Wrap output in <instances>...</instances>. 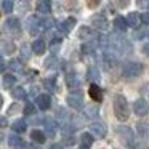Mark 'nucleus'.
Listing matches in <instances>:
<instances>
[{
  "label": "nucleus",
  "instance_id": "nucleus-1",
  "mask_svg": "<svg viewBox=\"0 0 149 149\" xmlns=\"http://www.w3.org/2000/svg\"><path fill=\"white\" fill-rule=\"evenodd\" d=\"M114 114H116V117L120 120V122H125V120H128L130 117V106H128V101H127L125 95L122 93H116L114 95Z\"/></svg>",
  "mask_w": 149,
  "mask_h": 149
},
{
  "label": "nucleus",
  "instance_id": "nucleus-2",
  "mask_svg": "<svg viewBox=\"0 0 149 149\" xmlns=\"http://www.w3.org/2000/svg\"><path fill=\"white\" fill-rule=\"evenodd\" d=\"M144 71V66L141 63H136V61H130L125 63L122 68V75L123 77H138V75L143 74Z\"/></svg>",
  "mask_w": 149,
  "mask_h": 149
},
{
  "label": "nucleus",
  "instance_id": "nucleus-3",
  "mask_svg": "<svg viewBox=\"0 0 149 149\" xmlns=\"http://www.w3.org/2000/svg\"><path fill=\"white\" fill-rule=\"evenodd\" d=\"M116 133L120 136V139H122L127 146L132 148V146L135 144V133H133L132 128H128V127H125V125H119V127H116Z\"/></svg>",
  "mask_w": 149,
  "mask_h": 149
},
{
  "label": "nucleus",
  "instance_id": "nucleus-4",
  "mask_svg": "<svg viewBox=\"0 0 149 149\" xmlns=\"http://www.w3.org/2000/svg\"><path fill=\"white\" fill-rule=\"evenodd\" d=\"M66 101H68V104L72 109H82V107H84V98H82L80 90H72V93L68 95Z\"/></svg>",
  "mask_w": 149,
  "mask_h": 149
},
{
  "label": "nucleus",
  "instance_id": "nucleus-5",
  "mask_svg": "<svg viewBox=\"0 0 149 149\" xmlns=\"http://www.w3.org/2000/svg\"><path fill=\"white\" fill-rule=\"evenodd\" d=\"M133 112H135L138 117H144L146 114L149 112L148 100H144V98H138V100H135V103H133Z\"/></svg>",
  "mask_w": 149,
  "mask_h": 149
},
{
  "label": "nucleus",
  "instance_id": "nucleus-6",
  "mask_svg": "<svg viewBox=\"0 0 149 149\" xmlns=\"http://www.w3.org/2000/svg\"><path fill=\"white\" fill-rule=\"evenodd\" d=\"M90 133L95 136H98V138H104L107 133V127L104 122H101V120H95L93 123H90Z\"/></svg>",
  "mask_w": 149,
  "mask_h": 149
},
{
  "label": "nucleus",
  "instance_id": "nucleus-7",
  "mask_svg": "<svg viewBox=\"0 0 149 149\" xmlns=\"http://www.w3.org/2000/svg\"><path fill=\"white\" fill-rule=\"evenodd\" d=\"M36 106L42 111H47L52 106V96L48 93H40L36 96Z\"/></svg>",
  "mask_w": 149,
  "mask_h": 149
},
{
  "label": "nucleus",
  "instance_id": "nucleus-8",
  "mask_svg": "<svg viewBox=\"0 0 149 149\" xmlns=\"http://www.w3.org/2000/svg\"><path fill=\"white\" fill-rule=\"evenodd\" d=\"M88 95H90V98L93 101H96V103H101L103 98H104V91H103V88H101L98 84H91L90 85V88H88Z\"/></svg>",
  "mask_w": 149,
  "mask_h": 149
},
{
  "label": "nucleus",
  "instance_id": "nucleus-9",
  "mask_svg": "<svg viewBox=\"0 0 149 149\" xmlns=\"http://www.w3.org/2000/svg\"><path fill=\"white\" fill-rule=\"evenodd\" d=\"M7 144H8L10 149H19L21 146H24V141L18 133H11V135H8V138H7Z\"/></svg>",
  "mask_w": 149,
  "mask_h": 149
},
{
  "label": "nucleus",
  "instance_id": "nucleus-10",
  "mask_svg": "<svg viewBox=\"0 0 149 149\" xmlns=\"http://www.w3.org/2000/svg\"><path fill=\"white\" fill-rule=\"evenodd\" d=\"M56 120L53 119V117H50V116H47L45 119H43V125H45V128H47V136L48 135H55L56 133V128H58V125H56Z\"/></svg>",
  "mask_w": 149,
  "mask_h": 149
},
{
  "label": "nucleus",
  "instance_id": "nucleus-11",
  "mask_svg": "<svg viewBox=\"0 0 149 149\" xmlns=\"http://www.w3.org/2000/svg\"><path fill=\"white\" fill-rule=\"evenodd\" d=\"M127 21H128V26H130V27H133L135 31L138 29L139 24L143 23V21H141V15L136 13V11H132V13L127 15Z\"/></svg>",
  "mask_w": 149,
  "mask_h": 149
},
{
  "label": "nucleus",
  "instance_id": "nucleus-12",
  "mask_svg": "<svg viewBox=\"0 0 149 149\" xmlns=\"http://www.w3.org/2000/svg\"><path fill=\"white\" fill-rule=\"evenodd\" d=\"M91 24H93L98 31H107V27H109V23H107V19L103 16V15L95 16L93 19H91Z\"/></svg>",
  "mask_w": 149,
  "mask_h": 149
},
{
  "label": "nucleus",
  "instance_id": "nucleus-13",
  "mask_svg": "<svg viewBox=\"0 0 149 149\" xmlns=\"http://www.w3.org/2000/svg\"><path fill=\"white\" fill-rule=\"evenodd\" d=\"M5 27H8L10 31H15V32L19 34L21 32V21L18 19V18H15V16H10V18H7V21H5Z\"/></svg>",
  "mask_w": 149,
  "mask_h": 149
},
{
  "label": "nucleus",
  "instance_id": "nucleus-14",
  "mask_svg": "<svg viewBox=\"0 0 149 149\" xmlns=\"http://www.w3.org/2000/svg\"><path fill=\"white\" fill-rule=\"evenodd\" d=\"M47 133L45 132H42V130H32V133H31V139H32L36 144H43V143L47 141Z\"/></svg>",
  "mask_w": 149,
  "mask_h": 149
},
{
  "label": "nucleus",
  "instance_id": "nucleus-15",
  "mask_svg": "<svg viewBox=\"0 0 149 149\" xmlns=\"http://www.w3.org/2000/svg\"><path fill=\"white\" fill-rule=\"evenodd\" d=\"M112 23H114V27H116L119 32H125L127 27H128V21H127V18H123V16H116Z\"/></svg>",
  "mask_w": 149,
  "mask_h": 149
},
{
  "label": "nucleus",
  "instance_id": "nucleus-16",
  "mask_svg": "<svg viewBox=\"0 0 149 149\" xmlns=\"http://www.w3.org/2000/svg\"><path fill=\"white\" fill-rule=\"evenodd\" d=\"M26 128H27V122L24 119H18V120H15V122L11 123V130H13L15 133H18V135L24 133Z\"/></svg>",
  "mask_w": 149,
  "mask_h": 149
},
{
  "label": "nucleus",
  "instance_id": "nucleus-17",
  "mask_svg": "<svg viewBox=\"0 0 149 149\" xmlns=\"http://www.w3.org/2000/svg\"><path fill=\"white\" fill-rule=\"evenodd\" d=\"M75 24H77L75 18H68V19L63 21L61 24H58V29H61L63 32H69V31H72L75 27Z\"/></svg>",
  "mask_w": 149,
  "mask_h": 149
},
{
  "label": "nucleus",
  "instance_id": "nucleus-18",
  "mask_svg": "<svg viewBox=\"0 0 149 149\" xmlns=\"http://www.w3.org/2000/svg\"><path fill=\"white\" fill-rule=\"evenodd\" d=\"M27 29H29V32L32 34V36H34L36 32H39V31L42 29V26H40V19H37V18L31 16L29 21H27Z\"/></svg>",
  "mask_w": 149,
  "mask_h": 149
},
{
  "label": "nucleus",
  "instance_id": "nucleus-19",
  "mask_svg": "<svg viewBox=\"0 0 149 149\" xmlns=\"http://www.w3.org/2000/svg\"><path fill=\"white\" fill-rule=\"evenodd\" d=\"M47 50V43L43 42L42 39H37L32 42V52L36 53V55H43Z\"/></svg>",
  "mask_w": 149,
  "mask_h": 149
},
{
  "label": "nucleus",
  "instance_id": "nucleus-20",
  "mask_svg": "<svg viewBox=\"0 0 149 149\" xmlns=\"http://www.w3.org/2000/svg\"><path fill=\"white\" fill-rule=\"evenodd\" d=\"M2 87L5 88V90H8V88H13V85L16 84V77H15L13 74H3V79H2Z\"/></svg>",
  "mask_w": 149,
  "mask_h": 149
},
{
  "label": "nucleus",
  "instance_id": "nucleus-21",
  "mask_svg": "<svg viewBox=\"0 0 149 149\" xmlns=\"http://www.w3.org/2000/svg\"><path fill=\"white\" fill-rule=\"evenodd\" d=\"M36 8H37L39 13L47 15V13L52 11V3H50V2H45V0H40V2H37V3H36Z\"/></svg>",
  "mask_w": 149,
  "mask_h": 149
},
{
  "label": "nucleus",
  "instance_id": "nucleus-22",
  "mask_svg": "<svg viewBox=\"0 0 149 149\" xmlns=\"http://www.w3.org/2000/svg\"><path fill=\"white\" fill-rule=\"evenodd\" d=\"M11 96H13L15 100H26V98H27V91L19 85V87H15L13 90H11Z\"/></svg>",
  "mask_w": 149,
  "mask_h": 149
},
{
  "label": "nucleus",
  "instance_id": "nucleus-23",
  "mask_svg": "<svg viewBox=\"0 0 149 149\" xmlns=\"http://www.w3.org/2000/svg\"><path fill=\"white\" fill-rule=\"evenodd\" d=\"M19 52H21V58L24 59V61H27V59L31 58V55H32V45H27V43H23L21 45V48H19Z\"/></svg>",
  "mask_w": 149,
  "mask_h": 149
},
{
  "label": "nucleus",
  "instance_id": "nucleus-24",
  "mask_svg": "<svg viewBox=\"0 0 149 149\" xmlns=\"http://www.w3.org/2000/svg\"><path fill=\"white\" fill-rule=\"evenodd\" d=\"M84 114H85V117H88V119H96L98 114H100V111H98V106H85Z\"/></svg>",
  "mask_w": 149,
  "mask_h": 149
},
{
  "label": "nucleus",
  "instance_id": "nucleus-25",
  "mask_svg": "<svg viewBox=\"0 0 149 149\" xmlns=\"http://www.w3.org/2000/svg\"><path fill=\"white\" fill-rule=\"evenodd\" d=\"M15 50H16V48H15V43L13 42H7V40L2 42V53H3V55H11Z\"/></svg>",
  "mask_w": 149,
  "mask_h": 149
},
{
  "label": "nucleus",
  "instance_id": "nucleus-26",
  "mask_svg": "<svg viewBox=\"0 0 149 149\" xmlns=\"http://www.w3.org/2000/svg\"><path fill=\"white\" fill-rule=\"evenodd\" d=\"M80 141H82V146H85V148H90L91 144H93L95 138L91 133H84V135L80 136Z\"/></svg>",
  "mask_w": 149,
  "mask_h": 149
},
{
  "label": "nucleus",
  "instance_id": "nucleus-27",
  "mask_svg": "<svg viewBox=\"0 0 149 149\" xmlns=\"http://www.w3.org/2000/svg\"><path fill=\"white\" fill-rule=\"evenodd\" d=\"M8 72H21V61L10 59L8 61Z\"/></svg>",
  "mask_w": 149,
  "mask_h": 149
},
{
  "label": "nucleus",
  "instance_id": "nucleus-28",
  "mask_svg": "<svg viewBox=\"0 0 149 149\" xmlns=\"http://www.w3.org/2000/svg\"><path fill=\"white\" fill-rule=\"evenodd\" d=\"M0 5H2V13H5V15L11 13V11H13V7H15V3L11 0H2Z\"/></svg>",
  "mask_w": 149,
  "mask_h": 149
},
{
  "label": "nucleus",
  "instance_id": "nucleus-29",
  "mask_svg": "<svg viewBox=\"0 0 149 149\" xmlns=\"http://www.w3.org/2000/svg\"><path fill=\"white\" fill-rule=\"evenodd\" d=\"M45 87L48 88L52 93H55V91H58V87H56V79L55 77H48V79H45Z\"/></svg>",
  "mask_w": 149,
  "mask_h": 149
},
{
  "label": "nucleus",
  "instance_id": "nucleus-30",
  "mask_svg": "<svg viewBox=\"0 0 149 149\" xmlns=\"http://www.w3.org/2000/svg\"><path fill=\"white\" fill-rule=\"evenodd\" d=\"M87 79L88 80H91V84H96V82H100V72L96 71V69H88L87 72Z\"/></svg>",
  "mask_w": 149,
  "mask_h": 149
},
{
  "label": "nucleus",
  "instance_id": "nucleus-31",
  "mask_svg": "<svg viewBox=\"0 0 149 149\" xmlns=\"http://www.w3.org/2000/svg\"><path fill=\"white\" fill-rule=\"evenodd\" d=\"M136 132L141 136H149V125H146L144 122H139L138 127H136Z\"/></svg>",
  "mask_w": 149,
  "mask_h": 149
},
{
  "label": "nucleus",
  "instance_id": "nucleus-32",
  "mask_svg": "<svg viewBox=\"0 0 149 149\" xmlns=\"http://www.w3.org/2000/svg\"><path fill=\"white\" fill-rule=\"evenodd\" d=\"M90 34H91V29L87 26H82L80 29H79V37H80V39H88Z\"/></svg>",
  "mask_w": 149,
  "mask_h": 149
},
{
  "label": "nucleus",
  "instance_id": "nucleus-33",
  "mask_svg": "<svg viewBox=\"0 0 149 149\" xmlns=\"http://www.w3.org/2000/svg\"><path fill=\"white\" fill-rule=\"evenodd\" d=\"M75 143L74 135H64L63 136V146H72Z\"/></svg>",
  "mask_w": 149,
  "mask_h": 149
},
{
  "label": "nucleus",
  "instance_id": "nucleus-34",
  "mask_svg": "<svg viewBox=\"0 0 149 149\" xmlns=\"http://www.w3.org/2000/svg\"><path fill=\"white\" fill-rule=\"evenodd\" d=\"M34 112H36L34 103H26V106H24V114H26V116H34Z\"/></svg>",
  "mask_w": 149,
  "mask_h": 149
},
{
  "label": "nucleus",
  "instance_id": "nucleus-35",
  "mask_svg": "<svg viewBox=\"0 0 149 149\" xmlns=\"http://www.w3.org/2000/svg\"><path fill=\"white\" fill-rule=\"evenodd\" d=\"M40 26H42V29H52V26H53V19H52V18H45V19H40Z\"/></svg>",
  "mask_w": 149,
  "mask_h": 149
},
{
  "label": "nucleus",
  "instance_id": "nucleus-36",
  "mask_svg": "<svg viewBox=\"0 0 149 149\" xmlns=\"http://www.w3.org/2000/svg\"><path fill=\"white\" fill-rule=\"evenodd\" d=\"M58 64V59L55 58V56H50L48 59L45 61V68H48V69H52V68H55V66Z\"/></svg>",
  "mask_w": 149,
  "mask_h": 149
},
{
  "label": "nucleus",
  "instance_id": "nucleus-37",
  "mask_svg": "<svg viewBox=\"0 0 149 149\" xmlns=\"http://www.w3.org/2000/svg\"><path fill=\"white\" fill-rule=\"evenodd\" d=\"M139 93H141L144 98H149V82H148V84H144L141 88H139Z\"/></svg>",
  "mask_w": 149,
  "mask_h": 149
},
{
  "label": "nucleus",
  "instance_id": "nucleus-38",
  "mask_svg": "<svg viewBox=\"0 0 149 149\" xmlns=\"http://www.w3.org/2000/svg\"><path fill=\"white\" fill-rule=\"evenodd\" d=\"M141 21H143L144 24H149V11H146V13L141 15Z\"/></svg>",
  "mask_w": 149,
  "mask_h": 149
},
{
  "label": "nucleus",
  "instance_id": "nucleus-39",
  "mask_svg": "<svg viewBox=\"0 0 149 149\" xmlns=\"http://www.w3.org/2000/svg\"><path fill=\"white\" fill-rule=\"evenodd\" d=\"M18 109V104H11L10 107H8V116H11V114H15Z\"/></svg>",
  "mask_w": 149,
  "mask_h": 149
},
{
  "label": "nucleus",
  "instance_id": "nucleus-40",
  "mask_svg": "<svg viewBox=\"0 0 149 149\" xmlns=\"http://www.w3.org/2000/svg\"><path fill=\"white\" fill-rule=\"evenodd\" d=\"M143 53H144L146 56H149V43H146V45L143 47Z\"/></svg>",
  "mask_w": 149,
  "mask_h": 149
},
{
  "label": "nucleus",
  "instance_id": "nucleus-41",
  "mask_svg": "<svg viewBox=\"0 0 149 149\" xmlns=\"http://www.w3.org/2000/svg\"><path fill=\"white\" fill-rule=\"evenodd\" d=\"M136 5H138V7H149V2H141V0H139V2H136Z\"/></svg>",
  "mask_w": 149,
  "mask_h": 149
},
{
  "label": "nucleus",
  "instance_id": "nucleus-42",
  "mask_svg": "<svg viewBox=\"0 0 149 149\" xmlns=\"http://www.w3.org/2000/svg\"><path fill=\"white\" fill-rule=\"evenodd\" d=\"M50 149H64V148H63V144H59V143H56V144H53Z\"/></svg>",
  "mask_w": 149,
  "mask_h": 149
},
{
  "label": "nucleus",
  "instance_id": "nucleus-43",
  "mask_svg": "<svg viewBox=\"0 0 149 149\" xmlns=\"http://www.w3.org/2000/svg\"><path fill=\"white\" fill-rule=\"evenodd\" d=\"M0 122H2V127H7V117H2Z\"/></svg>",
  "mask_w": 149,
  "mask_h": 149
},
{
  "label": "nucleus",
  "instance_id": "nucleus-44",
  "mask_svg": "<svg viewBox=\"0 0 149 149\" xmlns=\"http://www.w3.org/2000/svg\"><path fill=\"white\" fill-rule=\"evenodd\" d=\"M27 149H42V148H40L39 144H31V146H29V148H27Z\"/></svg>",
  "mask_w": 149,
  "mask_h": 149
},
{
  "label": "nucleus",
  "instance_id": "nucleus-45",
  "mask_svg": "<svg viewBox=\"0 0 149 149\" xmlns=\"http://www.w3.org/2000/svg\"><path fill=\"white\" fill-rule=\"evenodd\" d=\"M96 5H100V2H88V7H96Z\"/></svg>",
  "mask_w": 149,
  "mask_h": 149
},
{
  "label": "nucleus",
  "instance_id": "nucleus-46",
  "mask_svg": "<svg viewBox=\"0 0 149 149\" xmlns=\"http://www.w3.org/2000/svg\"><path fill=\"white\" fill-rule=\"evenodd\" d=\"M80 149H88V148H85V146H80Z\"/></svg>",
  "mask_w": 149,
  "mask_h": 149
},
{
  "label": "nucleus",
  "instance_id": "nucleus-47",
  "mask_svg": "<svg viewBox=\"0 0 149 149\" xmlns=\"http://www.w3.org/2000/svg\"><path fill=\"white\" fill-rule=\"evenodd\" d=\"M148 37H149V31H148Z\"/></svg>",
  "mask_w": 149,
  "mask_h": 149
}]
</instances>
